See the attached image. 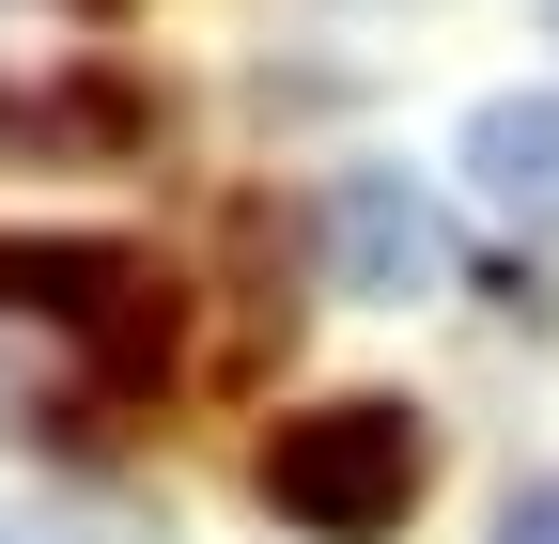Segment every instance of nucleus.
Masks as SVG:
<instances>
[{"mask_svg":"<svg viewBox=\"0 0 559 544\" xmlns=\"http://www.w3.org/2000/svg\"><path fill=\"white\" fill-rule=\"evenodd\" d=\"M419 421L404 404H311V421H280L264 436V498H280V529H311V544H389L404 529V498H419Z\"/></svg>","mask_w":559,"mask_h":544,"instance_id":"obj_2","label":"nucleus"},{"mask_svg":"<svg viewBox=\"0 0 559 544\" xmlns=\"http://www.w3.org/2000/svg\"><path fill=\"white\" fill-rule=\"evenodd\" d=\"M0 544H47V529H16V513H0Z\"/></svg>","mask_w":559,"mask_h":544,"instance_id":"obj_6","label":"nucleus"},{"mask_svg":"<svg viewBox=\"0 0 559 544\" xmlns=\"http://www.w3.org/2000/svg\"><path fill=\"white\" fill-rule=\"evenodd\" d=\"M326 281L373 296V311L451 296V281H466V234H451V202L419 187V172H342V187H326Z\"/></svg>","mask_w":559,"mask_h":544,"instance_id":"obj_3","label":"nucleus"},{"mask_svg":"<svg viewBox=\"0 0 559 544\" xmlns=\"http://www.w3.org/2000/svg\"><path fill=\"white\" fill-rule=\"evenodd\" d=\"M94 16H109V0H94Z\"/></svg>","mask_w":559,"mask_h":544,"instance_id":"obj_7","label":"nucleus"},{"mask_svg":"<svg viewBox=\"0 0 559 544\" xmlns=\"http://www.w3.org/2000/svg\"><path fill=\"white\" fill-rule=\"evenodd\" d=\"M0 311L94 343V389H156L171 374V281L124 234H0Z\"/></svg>","mask_w":559,"mask_h":544,"instance_id":"obj_1","label":"nucleus"},{"mask_svg":"<svg viewBox=\"0 0 559 544\" xmlns=\"http://www.w3.org/2000/svg\"><path fill=\"white\" fill-rule=\"evenodd\" d=\"M466 187L513 234H559V94H481L466 109Z\"/></svg>","mask_w":559,"mask_h":544,"instance_id":"obj_4","label":"nucleus"},{"mask_svg":"<svg viewBox=\"0 0 559 544\" xmlns=\"http://www.w3.org/2000/svg\"><path fill=\"white\" fill-rule=\"evenodd\" d=\"M498 544H559V483H528V498L498 513Z\"/></svg>","mask_w":559,"mask_h":544,"instance_id":"obj_5","label":"nucleus"}]
</instances>
